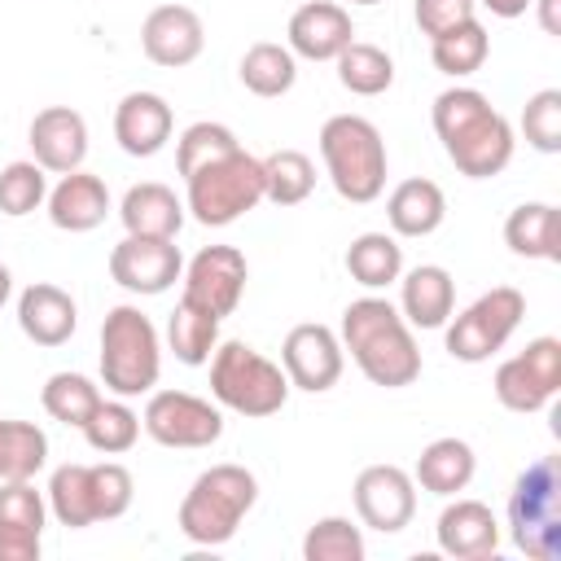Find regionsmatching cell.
Returning a JSON list of instances; mask_svg holds the SVG:
<instances>
[{
    "label": "cell",
    "mask_w": 561,
    "mask_h": 561,
    "mask_svg": "<svg viewBox=\"0 0 561 561\" xmlns=\"http://www.w3.org/2000/svg\"><path fill=\"white\" fill-rule=\"evenodd\" d=\"M434 136L443 140V153L451 167L469 180H491L513 162V127L508 118L478 92V88H447L434 96L430 110Z\"/></svg>",
    "instance_id": "obj_1"
},
{
    "label": "cell",
    "mask_w": 561,
    "mask_h": 561,
    "mask_svg": "<svg viewBox=\"0 0 561 561\" xmlns=\"http://www.w3.org/2000/svg\"><path fill=\"white\" fill-rule=\"evenodd\" d=\"M342 351H351L355 368L381 386V390H403L421 377V346L412 337V324L399 316L390 298H355L342 311Z\"/></svg>",
    "instance_id": "obj_2"
},
{
    "label": "cell",
    "mask_w": 561,
    "mask_h": 561,
    "mask_svg": "<svg viewBox=\"0 0 561 561\" xmlns=\"http://www.w3.org/2000/svg\"><path fill=\"white\" fill-rule=\"evenodd\" d=\"M259 500V478L245 465H210L193 478L180 500V535L197 548H219L237 535Z\"/></svg>",
    "instance_id": "obj_3"
},
{
    "label": "cell",
    "mask_w": 561,
    "mask_h": 561,
    "mask_svg": "<svg viewBox=\"0 0 561 561\" xmlns=\"http://www.w3.org/2000/svg\"><path fill=\"white\" fill-rule=\"evenodd\" d=\"M320 158L329 171V184L337 188V197L368 206L381 197L386 188V140L377 131V123H368L364 114H333L320 127Z\"/></svg>",
    "instance_id": "obj_4"
},
{
    "label": "cell",
    "mask_w": 561,
    "mask_h": 561,
    "mask_svg": "<svg viewBox=\"0 0 561 561\" xmlns=\"http://www.w3.org/2000/svg\"><path fill=\"white\" fill-rule=\"evenodd\" d=\"M136 482L127 473V465L118 460H101V465H57L48 478V513L57 517V526L83 530L96 522H114L131 508Z\"/></svg>",
    "instance_id": "obj_5"
},
{
    "label": "cell",
    "mask_w": 561,
    "mask_h": 561,
    "mask_svg": "<svg viewBox=\"0 0 561 561\" xmlns=\"http://www.w3.org/2000/svg\"><path fill=\"white\" fill-rule=\"evenodd\" d=\"M158 373H162V342H158L153 320L131 302L110 307L101 320V381H105V390L118 399H136V394H149L158 386Z\"/></svg>",
    "instance_id": "obj_6"
},
{
    "label": "cell",
    "mask_w": 561,
    "mask_h": 561,
    "mask_svg": "<svg viewBox=\"0 0 561 561\" xmlns=\"http://www.w3.org/2000/svg\"><path fill=\"white\" fill-rule=\"evenodd\" d=\"M206 364H210V394H215V403L237 412V416H250V421H263V416L280 412L289 390H294L285 368L272 364L267 355H259L245 342H219Z\"/></svg>",
    "instance_id": "obj_7"
},
{
    "label": "cell",
    "mask_w": 561,
    "mask_h": 561,
    "mask_svg": "<svg viewBox=\"0 0 561 561\" xmlns=\"http://www.w3.org/2000/svg\"><path fill=\"white\" fill-rule=\"evenodd\" d=\"M508 535L530 561L561 557V460H530L508 491Z\"/></svg>",
    "instance_id": "obj_8"
},
{
    "label": "cell",
    "mask_w": 561,
    "mask_h": 561,
    "mask_svg": "<svg viewBox=\"0 0 561 561\" xmlns=\"http://www.w3.org/2000/svg\"><path fill=\"white\" fill-rule=\"evenodd\" d=\"M184 210L206 228H228L263 202V158L237 149L184 180Z\"/></svg>",
    "instance_id": "obj_9"
},
{
    "label": "cell",
    "mask_w": 561,
    "mask_h": 561,
    "mask_svg": "<svg viewBox=\"0 0 561 561\" xmlns=\"http://www.w3.org/2000/svg\"><path fill=\"white\" fill-rule=\"evenodd\" d=\"M526 316V294L513 289V285H495L486 294H478L460 316H451L443 329H447V355L460 359V364H482L491 359L495 351H504V342L517 333Z\"/></svg>",
    "instance_id": "obj_10"
},
{
    "label": "cell",
    "mask_w": 561,
    "mask_h": 561,
    "mask_svg": "<svg viewBox=\"0 0 561 561\" xmlns=\"http://www.w3.org/2000/svg\"><path fill=\"white\" fill-rule=\"evenodd\" d=\"M140 425H145V434L153 443L193 451V447L219 443L224 412H219V403H210L202 394H188V390H149V403H145Z\"/></svg>",
    "instance_id": "obj_11"
},
{
    "label": "cell",
    "mask_w": 561,
    "mask_h": 561,
    "mask_svg": "<svg viewBox=\"0 0 561 561\" xmlns=\"http://www.w3.org/2000/svg\"><path fill=\"white\" fill-rule=\"evenodd\" d=\"M180 280H184L180 302H188V307H197V311L224 320V316L237 311V302H241V294H245L250 263H245V254H241L237 245H202V250L184 263Z\"/></svg>",
    "instance_id": "obj_12"
},
{
    "label": "cell",
    "mask_w": 561,
    "mask_h": 561,
    "mask_svg": "<svg viewBox=\"0 0 561 561\" xmlns=\"http://www.w3.org/2000/svg\"><path fill=\"white\" fill-rule=\"evenodd\" d=\"M495 399L508 412H539L557 399L561 390V342L557 337H535L526 342V351H517L513 359H504L495 368Z\"/></svg>",
    "instance_id": "obj_13"
},
{
    "label": "cell",
    "mask_w": 561,
    "mask_h": 561,
    "mask_svg": "<svg viewBox=\"0 0 561 561\" xmlns=\"http://www.w3.org/2000/svg\"><path fill=\"white\" fill-rule=\"evenodd\" d=\"M280 368L289 377L294 390H307V394H324L337 386L342 368H346V351H342V337L329 329V324H294L285 333V346H280Z\"/></svg>",
    "instance_id": "obj_14"
},
{
    "label": "cell",
    "mask_w": 561,
    "mask_h": 561,
    "mask_svg": "<svg viewBox=\"0 0 561 561\" xmlns=\"http://www.w3.org/2000/svg\"><path fill=\"white\" fill-rule=\"evenodd\" d=\"M351 495H355L359 522L368 530H377V535H399L412 522V513H416V482L399 465H368V469H359Z\"/></svg>",
    "instance_id": "obj_15"
},
{
    "label": "cell",
    "mask_w": 561,
    "mask_h": 561,
    "mask_svg": "<svg viewBox=\"0 0 561 561\" xmlns=\"http://www.w3.org/2000/svg\"><path fill=\"white\" fill-rule=\"evenodd\" d=\"M184 272L175 237H123L110 250V276L127 294H167Z\"/></svg>",
    "instance_id": "obj_16"
},
{
    "label": "cell",
    "mask_w": 561,
    "mask_h": 561,
    "mask_svg": "<svg viewBox=\"0 0 561 561\" xmlns=\"http://www.w3.org/2000/svg\"><path fill=\"white\" fill-rule=\"evenodd\" d=\"M351 39H355V22L351 9H342L337 0H307L289 13L285 26V48L302 61H333Z\"/></svg>",
    "instance_id": "obj_17"
},
{
    "label": "cell",
    "mask_w": 561,
    "mask_h": 561,
    "mask_svg": "<svg viewBox=\"0 0 561 561\" xmlns=\"http://www.w3.org/2000/svg\"><path fill=\"white\" fill-rule=\"evenodd\" d=\"M140 48L153 66L162 70H180L188 61L202 57L206 48V26L188 4H158L149 9V18L140 22Z\"/></svg>",
    "instance_id": "obj_18"
},
{
    "label": "cell",
    "mask_w": 561,
    "mask_h": 561,
    "mask_svg": "<svg viewBox=\"0 0 561 561\" xmlns=\"http://www.w3.org/2000/svg\"><path fill=\"white\" fill-rule=\"evenodd\" d=\"M26 145H31V158L53 171V175H66V171H79L83 158H88V123L79 110L70 105H48L31 118L26 127Z\"/></svg>",
    "instance_id": "obj_19"
},
{
    "label": "cell",
    "mask_w": 561,
    "mask_h": 561,
    "mask_svg": "<svg viewBox=\"0 0 561 561\" xmlns=\"http://www.w3.org/2000/svg\"><path fill=\"white\" fill-rule=\"evenodd\" d=\"M48 500L31 478L0 482V561H39Z\"/></svg>",
    "instance_id": "obj_20"
},
{
    "label": "cell",
    "mask_w": 561,
    "mask_h": 561,
    "mask_svg": "<svg viewBox=\"0 0 561 561\" xmlns=\"http://www.w3.org/2000/svg\"><path fill=\"white\" fill-rule=\"evenodd\" d=\"M171 127H175V114L158 92H127L114 105V140L131 158H153L171 140Z\"/></svg>",
    "instance_id": "obj_21"
},
{
    "label": "cell",
    "mask_w": 561,
    "mask_h": 561,
    "mask_svg": "<svg viewBox=\"0 0 561 561\" xmlns=\"http://www.w3.org/2000/svg\"><path fill=\"white\" fill-rule=\"evenodd\" d=\"M434 539L456 561H482L500 548V522H495L491 504H482V500H451L438 513Z\"/></svg>",
    "instance_id": "obj_22"
},
{
    "label": "cell",
    "mask_w": 561,
    "mask_h": 561,
    "mask_svg": "<svg viewBox=\"0 0 561 561\" xmlns=\"http://www.w3.org/2000/svg\"><path fill=\"white\" fill-rule=\"evenodd\" d=\"M44 202H48L53 228H61V232H92L110 215V188H105V180L92 175V171H83V167L79 171H66L48 188Z\"/></svg>",
    "instance_id": "obj_23"
},
{
    "label": "cell",
    "mask_w": 561,
    "mask_h": 561,
    "mask_svg": "<svg viewBox=\"0 0 561 561\" xmlns=\"http://www.w3.org/2000/svg\"><path fill=\"white\" fill-rule=\"evenodd\" d=\"M18 324L35 346H66L79 329V307L61 285L35 280L18 294Z\"/></svg>",
    "instance_id": "obj_24"
},
{
    "label": "cell",
    "mask_w": 561,
    "mask_h": 561,
    "mask_svg": "<svg viewBox=\"0 0 561 561\" xmlns=\"http://www.w3.org/2000/svg\"><path fill=\"white\" fill-rule=\"evenodd\" d=\"M456 311V280L438 263H421L399 280V316L412 329H443Z\"/></svg>",
    "instance_id": "obj_25"
},
{
    "label": "cell",
    "mask_w": 561,
    "mask_h": 561,
    "mask_svg": "<svg viewBox=\"0 0 561 561\" xmlns=\"http://www.w3.org/2000/svg\"><path fill=\"white\" fill-rule=\"evenodd\" d=\"M118 219H123L127 237H167L171 241L184 228V202L175 197V188L145 180V184H131L123 193Z\"/></svg>",
    "instance_id": "obj_26"
},
{
    "label": "cell",
    "mask_w": 561,
    "mask_h": 561,
    "mask_svg": "<svg viewBox=\"0 0 561 561\" xmlns=\"http://www.w3.org/2000/svg\"><path fill=\"white\" fill-rule=\"evenodd\" d=\"M386 219H390V232L394 237H430L447 219V197H443V188L434 180L412 175V180H403V184L390 188Z\"/></svg>",
    "instance_id": "obj_27"
},
{
    "label": "cell",
    "mask_w": 561,
    "mask_h": 561,
    "mask_svg": "<svg viewBox=\"0 0 561 561\" xmlns=\"http://www.w3.org/2000/svg\"><path fill=\"white\" fill-rule=\"evenodd\" d=\"M473 469H478V456H473V447L465 438H434L430 447H421L412 482L421 491H430V495L451 500L456 491H465L473 482Z\"/></svg>",
    "instance_id": "obj_28"
},
{
    "label": "cell",
    "mask_w": 561,
    "mask_h": 561,
    "mask_svg": "<svg viewBox=\"0 0 561 561\" xmlns=\"http://www.w3.org/2000/svg\"><path fill=\"white\" fill-rule=\"evenodd\" d=\"M346 272L364 289H386L403 276V245L394 232H359L346 245Z\"/></svg>",
    "instance_id": "obj_29"
},
{
    "label": "cell",
    "mask_w": 561,
    "mask_h": 561,
    "mask_svg": "<svg viewBox=\"0 0 561 561\" xmlns=\"http://www.w3.org/2000/svg\"><path fill=\"white\" fill-rule=\"evenodd\" d=\"M504 245L522 259H557V206L552 202H522L504 219Z\"/></svg>",
    "instance_id": "obj_30"
},
{
    "label": "cell",
    "mask_w": 561,
    "mask_h": 561,
    "mask_svg": "<svg viewBox=\"0 0 561 561\" xmlns=\"http://www.w3.org/2000/svg\"><path fill=\"white\" fill-rule=\"evenodd\" d=\"M245 92L254 96H285L298 79V57L285 48V44H272V39H259L241 53V66H237Z\"/></svg>",
    "instance_id": "obj_31"
},
{
    "label": "cell",
    "mask_w": 561,
    "mask_h": 561,
    "mask_svg": "<svg viewBox=\"0 0 561 561\" xmlns=\"http://www.w3.org/2000/svg\"><path fill=\"white\" fill-rule=\"evenodd\" d=\"M486 53H491V35H486V26L478 18H469V22H460V26H451V31L430 39L434 70H443L447 79H465V75L482 70Z\"/></svg>",
    "instance_id": "obj_32"
},
{
    "label": "cell",
    "mask_w": 561,
    "mask_h": 561,
    "mask_svg": "<svg viewBox=\"0 0 561 561\" xmlns=\"http://www.w3.org/2000/svg\"><path fill=\"white\" fill-rule=\"evenodd\" d=\"M337 83L355 96H381L390 83H394V61L386 48L377 44H364V39H351L337 57Z\"/></svg>",
    "instance_id": "obj_33"
},
{
    "label": "cell",
    "mask_w": 561,
    "mask_h": 561,
    "mask_svg": "<svg viewBox=\"0 0 561 561\" xmlns=\"http://www.w3.org/2000/svg\"><path fill=\"white\" fill-rule=\"evenodd\" d=\"M48 460V434L31 421L0 416V482L35 478Z\"/></svg>",
    "instance_id": "obj_34"
},
{
    "label": "cell",
    "mask_w": 561,
    "mask_h": 561,
    "mask_svg": "<svg viewBox=\"0 0 561 561\" xmlns=\"http://www.w3.org/2000/svg\"><path fill=\"white\" fill-rule=\"evenodd\" d=\"M316 188V162L302 149H276L263 158V197L276 206H298Z\"/></svg>",
    "instance_id": "obj_35"
},
{
    "label": "cell",
    "mask_w": 561,
    "mask_h": 561,
    "mask_svg": "<svg viewBox=\"0 0 561 561\" xmlns=\"http://www.w3.org/2000/svg\"><path fill=\"white\" fill-rule=\"evenodd\" d=\"M167 346L180 364L197 368L210 359V351L219 346V320L188 307V302H175V311L167 316Z\"/></svg>",
    "instance_id": "obj_36"
},
{
    "label": "cell",
    "mask_w": 561,
    "mask_h": 561,
    "mask_svg": "<svg viewBox=\"0 0 561 561\" xmlns=\"http://www.w3.org/2000/svg\"><path fill=\"white\" fill-rule=\"evenodd\" d=\"M79 430H83V438H88L92 451L123 456V451H131L136 438H140V416L127 408V399L114 394V399H101V403L92 408V416H88Z\"/></svg>",
    "instance_id": "obj_37"
},
{
    "label": "cell",
    "mask_w": 561,
    "mask_h": 561,
    "mask_svg": "<svg viewBox=\"0 0 561 561\" xmlns=\"http://www.w3.org/2000/svg\"><path fill=\"white\" fill-rule=\"evenodd\" d=\"M101 399H105L101 386H96L92 377H83V373H53V377L44 381V390H39L44 412H48L53 421H61V425H75V430L92 416V408H96Z\"/></svg>",
    "instance_id": "obj_38"
},
{
    "label": "cell",
    "mask_w": 561,
    "mask_h": 561,
    "mask_svg": "<svg viewBox=\"0 0 561 561\" xmlns=\"http://www.w3.org/2000/svg\"><path fill=\"white\" fill-rule=\"evenodd\" d=\"M237 149H241V140L232 136V127L210 123V118L188 123L180 131V140H175V171L188 180L193 171H202V167H210V162H219V158H228Z\"/></svg>",
    "instance_id": "obj_39"
},
{
    "label": "cell",
    "mask_w": 561,
    "mask_h": 561,
    "mask_svg": "<svg viewBox=\"0 0 561 561\" xmlns=\"http://www.w3.org/2000/svg\"><path fill=\"white\" fill-rule=\"evenodd\" d=\"M48 197V171L35 158H18L0 171V215L22 219L31 210H39Z\"/></svg>",
    "instance_id": "obj_40"
},
{
    "label": "cell",
    "mask_w": 561,
    "mask_h": 561,
    "mask_svg": "<svg viewBox=\"0 0 561 561\" xmlns=\"http://www.w3.org/2000/svg\"><path fill=\"white\" fill-rule=\"evenodd\" d=\"M307 561H364V530L351 517H320L302 535Z\"/></svg>",
    "instance_id": "obj_41"
},
{
    "label": "cell",
    "mask_w": 561,
    "mask_h": 561,
    "mask_svg": "<svg viewBox=\"0 0 561 561\" xmlns=\"http://www.w3.org/2000/svg\"><path fill=\"white\" fill-rule=\"evenodd\" d=\"M522 136L539 153H561V88H539L522 110Z\"/></svg>",
    "instance_id": "obj_42"
},
{
    "label": "cell",
    "mask_w": 561,
    "mask_h": 561,
    "mask_svg": "<svg viewBox=\"0 0 561 561\" xmlns=\"http://www.w3.org/2000/svg\"><path fill=\"white\" fill-rule=\"evenodd\" d=\"M412 18H416V26H421V35H443V31H451V26H460V22H469L473 18V0H416L412 4Z\"/></svg>",
    "instance_id": "obj_43"
},
{
    "label": "cell",
    "mask_w": 561,
    "mask_h": 561,
    "mask_svg": "<svg viewBox=\"0 0 561 561\" xmlns=\"http://www.w3.org/2000/svg\"><path fill=\"white\" fill-rule=\"evenodd\" d=\"M539 9V26L548 35H561V0H530Z\"/></svg>",
    "instance_id": "obj_44"
},
{
    "label": "cell",
    "mask_w": 561,
    "mask_h": 561,
    "mask_svg": "<svg viewBox=\"0 0 561 561\" xmlns=\"http://www.w3.org/2000/svg\"><path fill=\"white\" fill-rule=\"evenodd\" d=\"M495 18H522L526 9H530V0H482Z\"/></svg>",
    "instance_id": "obj_45"
},
{
    "label": "cell",
    "mask_w": 561,
    "mask_h": 561,
    "mask_svg": "<svg viewBox=\"0 0 561 561\" xmlns=\"http://www.w3.org/2000/svg\"><path fill=\"white\" fill-rule=\"evenodd\" d=\"M9 294H13V276H9V267L0 263V307L9 302Z\"/></svg>",
    "instance_id": "obj_46"
},
{
    "label": "cell",
    "mask_w": 561,
    "mask_h": 561,
    "mask_svg": "<svg viewBox=\"0 0 561 561\" xmlns=\"http://www.w3.org/2000/svg\"><path fill=\"white\" fill-rule=\"evenodd\" d=\"M351 4H381V0H351Z\"/></svg>",
    "instance_id": "obj_47"
}]
</instances>
